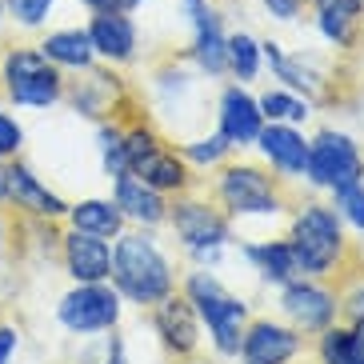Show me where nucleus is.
I'll return each mask as SVG.
<instances>
[{
	"mask_svg": "<svg viewBox=\"0 0 364 364\" xmlns=\"http://www.w3.org/2000/svg\"><path fill=\"white\" fill-rule=\"evenodd\" d=\"M117 208L132 220H144V225H156L164 220V200L156 196V188L144 181H132L129 172L117 176Z\"/></svg>",
	"mask_w": 364,
	"mask_h": 364,
	"instance_id": "obj_14",
	"label": "nucleus"
},
{
	"mask_svg": "<svg viewBox=\"0 0 364 364\" xmlns=\"http://www.w3.org/2000/svg\"><path fill=\"white\" fill-rule=\"evenodd\" d=\"M184 4H188V12H196V28H200V36H196V60L208 73H220L228 65V53H225V36H220L216 12H208L200 0H184Z\"/></svg>",
	"mask_w": 364,
	"mask_h": 364,
	"instance_id": "obj_16",
	"label": "nucleus"
},
{
	"mask_svg": "<svg viewBox=\"0 0 364 364\" xmlns=\"http://www.w3.org/2000/svg\"><path fill=\"white\" fill-rule=\"evenodd\" d=\"M260 149H264V156L277 168L284 172H304V161H309V144H304V136L300 132H292L289 124H272V129H260Z\"/></svg>",
	"mask_w": 364,
	"mask_h": 364,
	"instance_id": "obj_15",
	"label": "nucleus"
},
{
	"mask_svg": "<svg viewBox=\"0 0 364 364\" xmlns=\"http://www.w3.org/2000/svg\"><path fill=\"white\" fill-rule=\"evenodd\" d=\"M248 257L257 260L268 280H289L296 272V260H292L289 245H257V248H248Z\"/></svg>",
	"mask_w": 364,
	"mask_h": 364,
	"instance_id": "obj_24",
	"label": "nucleus"
},
{
	"mask_svg": "<svg viewBox=\"0 0 364 364\" xmlns=\"http://www.w3.org/2000/svg\"><path fill=\"white\" fill-rule=\"evenodd\" d=\"M117 316H120L117 292L100 289V284H80L76 292H68V296L60 300V321L73 332L108 328V324H117Z\"/></svg>",
	"mask_w": 364,
	"mask_h": 364,
	"instance_id": "obj_6",
	"label": "nucleus"
},
{
	"mask_svg": "<svg viewBox=\"0 0 364 364\" xmlns=\"http://www.w3.org/2000/svg\"><path fill=\"white\" fill-rule=\"evenodd\" d=\"M41 53L53 60V65H68V68H85L92 60V41L80 28H65V33H53L41 44Z\"/></svg>",
	"mask_w": 364,
	"mask_h": 364,
	"instance_id": "obj_19",
	"label": "nucleus"
},
{
	"mask_svg": "<svg viewBox=\"0 0 364 364\" xmlns=\"http://www.w3.org/2000/svg\"><path fill=\"white\" fill-rule=\"evenodd\" d=\"M0 196H4V172H0Z\"/></svg>",
	"mask_w": 364,
	"mask_h": 364,
	"instance_id": "obj_35",
	"label": "nucleus"
},
{
	"mask_svg": "<svg viewBox=\"0 0 364 364\" xmlns=\"http://www.w3.org/2000/svg\"><path fill=\"white\" fill-rule=\"evenodd\" d=\"M260 117H272V120H304L309 117V105L296 97H284V92H268L260 100Z\"/></svg>",
	"mask_w": 364,
	"mask_h": 364,
	"instance_id": "obj_26",
	"label": "nucleus"
},
{
	"mask_svg": "<svg viewBox=\"0 0 364 364\" xmlns=\"http://www.w3.org/2000/svg\"><path fill=\"white\" fill-rule=\"evenodd\" d=\"M220 136L228 144H248L260 136V105L240 88H228L220 100Z\"/></svg>",
	"mask_w": 364,
	"mask_h": 364,
	"instance_id": "obj_10",
	"label": "nucleus"
},
{
	"mask_svg": "<svg viewBox=\"0 0 364 364\" xmlns=\"http://www.w3.org/2000/svg\"><path fill=\"white\" fill-rule=\"evenodd\" d=\"M284 312L292 316V324L296 328H324V324L332 321V312H336V304H332L328 292L312 289V284H292L289 292H284Z\"/></svg>",
	"mask_w": 364,
	"mask_h": 364,
	"instance_id": "obj_13",
	"label": "nucleus"
},
{
	"mask_svg": "<svg viewBox=\"0 0 364 364\" xmlns=\"http://www.w3.org/2000/svg\"><path fill=\"white\" fill-rule=\"evenodd\" d=\"M220 193L232 213H277V193H272L268 176L257 168H228Z\"/></svg>",
	"mask_w": 364,
	"mask_h": 364,
	"instance_id": "obj_7",
	"label": "nucleus"
},
{
	"mask_svg": "<svg viewBox=\"0 0 364 364\" xmlns=\"http://www.w3.org/2000/svg\"><path fill=\"white\" fill-rule=\"evenodd\" d=\"M156 328H161V336L176 353H188L196 344V321H193V309L184 300H164L161 312H156Z\"/></svg>",
	"mask_w": 364,
	"mask_h": 364,
	"instance_id": "obj_18",
	"label": "nucleus"
},
{
	"mask_svg": "<svg viewBox=\"0 0 364 364\" xmlns=\"http://www.w3.org/2000/svg\"><path fill=\"white\" fill-rule=\"evenodd\" d=\"M188 296H193L196 312H200L204 321H208V328H213L216 348H220L225 356L240 353V321H245V304H240L236 296H228L208 272H196V277L188 280Z\"/></svg>",
	"mask_w": 364,
	"mask_h": 364,
	"instance_id": "obj_3",
	"label": "nucleus"
},
{
	"mask_svg": "<svg viewBox=\"0 0 364 364\" xmlns=\"http://www.w3.org/2000/svg\"><path fill=\"white\" fill-rule=\"evenodd\" d=\"M112 268H117V284L124 296L140 300V304H152V300L168 296L172 272L168 260L156 252L152 240L144 236H124L117 245V257H112Z\"/></svg>",
	"mask_w": 364,
	"mask_h": 364,
	"instance_id": "obj_1",
	"label": "nucleus"
},
{
	"mask_svg": "<svg viewBox=\"0 0 364 364\" xmlns=\"http://www.w3.org/2000/svg\"><path fill=\"white\" fill-rule=\"evenodd\" d=\"M129 168L140 172V181L152 184V188H181V184H184L181 161H176V156H168V152H156V149H149L140 161H132Z\"/></svg>",
	"mask_w": 364,
	"mask_h": 364,
	"instance_id": "obj_20",
	"label": "nucleus"
},
{
	"mask_svg": "<svg viewBox=\"0 0 364 364\" xmlns=\"http://www.w3.org/2000/svg\"><path fill=\"white\" fill-rule=\"evenodd\" d=\"M324 364H364V336L348 328H332L321 341Z\"/></svg>",
	"mask_w": 364,
	"mask_h": 364,
	"instance_id": "obj_23",
	"label": "nucleus"
},
{
	"mask_svg": "<svg viewBox=\"0 0 364 364\" xmlns=\"http://www.w3.org/2000/svg\"><path fill=\"white\" fill-rule=\"evenodd\" d=\"M296 356V332L280 324H252L245 336V364H289Z\"/></svg>",
	"mask_w": 364,
	"mask_h": 364,
	"instance_id": "obj_9",
	"label": "nucleus"
},
{
	"mask_svg": "<svg viewBox=\"0 0 364 364\" xmlns=\"http://www.w3.org/2000/svg\"><path fill=\"white\" fill-rule=\"evenodd\" d=\"M120 220H124V213L112 208V204H105V200H85V204L73 208V225L80 228V232H92V236L120 232Z\"/></svg>",
	"mask_w": 364,
	"mask_h": 364,
	"instance_id": "obj_22",
	"label": "nucleus"
},
{
	"mask_svg": "<svg viewBox=\"0 0 364 364\" xmlns=\"http://www.w3.org/2000/svg\"><path fill=\"white\" fill-rule=\"evenodd\" d=\"M225 53H228V65L245 76V80H252V76H257L260 48H257V41H252V36H245V33H240V36H228V41H225Z\"/></svg>",
	"mask_w": 364,
	"mask_h": 364,
	"instance_id": "obj_25",
	"label": "nucleus"
},
{
	"mask_svg": "<svg viewBox=\"0 0 364 364\" xmlns=\"http://www.w3.org/2000/svg\"><path fill=\"white\" fill-rule=\"evenodd\" d=\"M88 41H92V53L108 56V60H129L132 48H136V28L120 12H100L88 24Z\"/></svg>",
	"mask_w": 364,
	"mask_h": 364,
	"instance_id": "obj_11",
	"label": "nucleus"
},
{
	"mask_svg": "<svg viewBox=\"0 0 364 364\" xmlns=\"http://www.w3.org/2000/svg\"><path fill=\"white\" fill-rule=\"evenodd\" d=\"M85 4H92L97 12H120V9H129V0H85Z\"/></svg>",
	"mask_w": 364,
	"mask_h": 364,
	"instance_id": "obj_34",
	"label": "nucleus"
},
{
	"mask_svg": "<svg viewBox=\"0 0 364 364\" xmlns=\"http://www.w3.org/2000/svg\"><path fill=\"white\" fill-rule=\"evenodd\" d=\"M292 260L296 268L304 272H324L332 268V260L341 257V225H336V216L321 204H309L304 213L296 216V225H292Z\"/></svg>",
	"mask_w": 364,
	"mask_h": 364,
	"instance_id": "obj_2",
	"label": "nucleus"
},
{
	"mask_svg": "<svg viewBox=\"0 0 364 364\" xmlns=\"http://www.w3.org/2000/svg\"><path fill=\"white\" fill-rule=\"evenodd\" d=\"M268 9H272V16H280V21H292L300 12V0H264Z\"/></svg>",
	"mask_w": 364,
	"mask_h": 364,
	"instance_id": "obj_31",
	"label": "nucleus"
},
{
	"mask_svg": "<svg viewBox=\"0 0 364 364\" xmlns=\"http://www.w3.org/2000/svg\"><path fill=\"white\" fill-rule=\"evenodd\" d=\"M0 9H4V0H0Z\"/></svg>",
	"mask_w": 364,
	"mask_h": 364,
	"instance_id": "obj_36",
	"label": "nucleus"
},
{
	"mask_svg": "<svg viewBox=\"0 0 364 364\" xmlns=\"http://www.w3.org/2000/svg\"><path fill=\"white\" fill-rule=\"evenodd\" d=\"M225 149H228V140L225 136H213V140H200V144H193V149H188V156H193V161H220V156H225Z\"/></svg>",
	"mask_w": 364,
	"mask_h": 364,
	"instance_id": "obj_30",
	"label": "nucleus"
},
{
	"mask_svg": "<svg viewBox=\"0 0 364 364\" xmlns=\"http://www.w3.org/2000/svg\"><path fill=\"white\" fill-rule=\"evenodd\" d=\"M309 181L312 184H324V188H341V184H353L364 176V164H360V152L348 136L341 132H324L309 144Z\"/></svg>",
	"mask_w": 364,
	"mask_h": 364,
	"instance_id": "obj_5",
	"label": "nucleus"
},
{
	"mask_svg": "<svg viewBox=\"0 0 364 364\" xmlns=\"http://www.w3.org/2000/svg\"><path fill=\"white\" fill-rule=\"evenodd\" d=\"M4 9H9V16H12L16 24H24V28H36V24L48 16L53 0H4Z\"/></svg>",
	"mask_w": 364,
	"mask_h": 364,
	"instance_id": "obj_28",
	"label": "nucleus"
},
{
	"mask_svg": "<svg viewBox=\"0 0 364 364\" xmlns=\"http://www.w3.org/2000/svg\"><path fill=\"white\" fill-rule=\"evenodd\" d=\"M332 193H336V208L344 213V220H353L356 228H364V184L353 181V184L332 188Z\"/></svg>",
	"mask_w": 364,
	"mask_h": 364,
	"instance_id": "obj_27",
	"label": "nucleus"
},
{
	"mask_svg": "<svg viewBox=\"0 0 364 364\" xmlns=\"http://www.w3.org/2000/svg\"><path fill=\"white\" fill-rule=\"evenodd\" d=\"M172 225L181 232V240L196 252H208V248H220L225 245V220L213 213V208H204V204H181L176 213H172Z\"/></svg>",
	"mask_w": 364,
	"mask_h": 364,
	"instance_id": "obj_8",
	"label": "nucleus"
},
{
	"mask_svg": "<svg viewBox=\"0 0 364 364\" xmlns=\"http://www.w3.org/2000/svg\"><path fill=\"white\" fill-rule=\"evenodd\" d=\"M348 309H353V316H356V332L364 336V289L353 292V304H348Z\"/></svg>",
	"mask_w": 364,
	"mask_h": 364,
	"instance_id": "obj_33",
	"label": "nucleus"
},
{
	"mask_svg": "<svg viewBox=\"0 0 364 364\" xmlns=\"http://www.w3.org/2000/svg\"><path fill=\"white\" fill-rule=\"evenodd\" d=\"M9 188H12V196H16L24 208H33V213H44V216H60L65 213V204L56 200L48 188H41L28 168H12L9 172Z\"/></svg>",
	"mask_w": 364,
	"mask_h": 364,
	"instance_id": "obj_21",
	"label": "nucleus"
},
{
	"mask_svg": "<svg viewBox=\"0 0 364 364\" xmlns=\"http://www.w3.org/2000/svg\"><path fill=\"white\" fill-rule=\"evenodd\" d=\"M364 0H316V21H321V33L336 44L353 41V28L360 21Z\"/></svg>",
	"mask_w": 364,
	"mask_h": 364,
	"instance_id": "obj_17",
	"label": "nucleus"
},
{
	"mask_svg": "<svg viewBox=\"0 0 364 364\" xmlns=\"http://www.w3.org/2000/svg\"><path fill=\"white\" fill-rule=\"evenodd\" d=\"M4 80H9V92L16 105H33V108H48L60 97V76L48 65L44 53H28V48H16V53L4 56Z\"/></svg>",
	"mask_w": 364,
	"mask_h": 364,
	"instance_id": "obj_4",
	"label": "nucleus"
},
{
	"mask_svg": "<svg viewBox=\"0 0 364 364\" xmlns=\"http://www.w3.org/2000/svg\"><path fill=\"white\" fill-rule=\"evenodd\" d=\"M68 268H73V277L80 280V284H97V280H105L108 268H112L108 245L100 240V236L76 228V232L68 236Z\"/></svg>",
	"mask_w": 364,
	"mask_h": 364,
	"instance_id": "obj_12",
	"label": "nucleus"
},
{
	"mask_svg": "<svg viewBox=\"0 0 364 364\" xmlns=\"http://www.w3.org/2000/svg\"><path fill=\"white\" fill-rule=\"evenodd\" d=\"M129 4H136V0H129Z\"/></svg>",
	"mask_w": 364,
	"mask_h": 364,
	"instance_id": "obj_37",
	"label": "nucleus"
},
{
	"mask_svg": "<svg viewBox=\"0 0 364 364\" xmlns=\"http://www.w3.org/2000/svg\"><path fill=\"white\" fill-rule=\"evenodd\" d=\"M12 353H16V332H12V328H0V364H9Z\"/></svg>",
	"mask_w": 364,
	"mask_h": 364,
	"instance_id": "obj_32",
	"label": "nucleus"
},
{
	"mask_svg": "<svg viewBox=\"0 0 364 364\" xmlns=\"http://www.w3.org/2000/svg\"><path fill=\"white\" fill-rule=\"evenodd\" d=\"M21 140H24L21 124H16L12 117H0V156L16 152V149H21Z\"/></svg>",
	"mask_w": 364,
	"mask_h": 364,
	"instance_id": "obj_29",
	"label": "nucleus"
}]
</instances>
